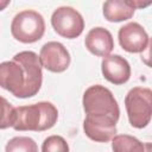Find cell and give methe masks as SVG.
<instances>
[{
  "label": "cell",
  "mask_w": 152,
  "mask_h": 152,
  "mask_svg": "<svg viewBox=\"0 0 152 152\" xmlns=\"http://www.w3.org/2000/svg\"><path fill=\"white\" fill-rule=\"evenodd\" d=\"M43 65L33 51H20L0 64V86L19 99L32 97L43 83Z\"/></svg>",
  "instance_id": "6da1fadb"
},
{
  "label": "cell",
  "mask_w": 152,
  "mask_h": 152,
  "mask_svg": "<svg viewBox=\"0 0 152 152\" xmlns=\"http://www.w3.org/2000/svg\"><path fill=\"white\" fill-rule=\"evenodd\" d=\"M58 119L55 104L48 101L17 107V119L13 125L15 131L43 132L52 128Z\"/></svg>",
  "instance_id": "7a4b0ae2"
},
{
  "label": "cell",
  "mask_w": 152,
  "mask_h": 152,
  "mask_svg": "<svg viewBox=\"0 0 152 152\" xmlns=\"http://www.w3.org/2000/svg\"><path fill=\"white\" fill-rule=\"evenodd\" d=\"M82 104L87 115L112 116L116 120L120 118V108L113 93L101 84H94L86 89Z\"/></svg>",
  "instance_id": "3957f363"
},
{
  "label": "cell",
  "mask_w": 152,
  "mask_h": 152,
  "mask_svg": "<svg viewBox=\"0 0 152 152\" xmlns=\"http://www.w3.org/2000/svg\"><path fill=\"white\" fill-rule=\"evenodd\" d=\"M128 121L134 128H145L152 119V89L132 88L125 97Z\"/></svg>",
  "instance_id": "277c9868"
},
{
  "label": "cell",
  "mask_w": 152,
  "mask_h": 152,
  "mask_svg": "<svg viewBox=\"0 0 152 152\" xmlns=\"http://www.w3.org/2000/svg\"><path fill=\"white\" fill-rule=\"evenodd\" d=\"M45 20L40 13L33 10H25L17 13L11 23L13 38L24 44L36 43L44 36Z\"/></svg>",
  "instance_id": "5b68a950"
},
{
  "label": "cell",
  "mask_w": 152,
  "mask_h": 152,
  "mask_svg": "<svg viewBox=\"0 0 152 152\" xmlns=\"http://www.w3.org/2000/svg\"><path fill=\"white\" fill-rule=\"evenodd\" d=\"M51 25L57 34L66 39L80 37L84 30V20L81 13L70 6L56 8L51 15Z\"/></svg>",
  "instance_id": "8992f818"
},
{
  "label": "cell",
  "mask_w": 152,
  "mask_h": 152,
  "mask_svg": "<svg viewBox=\"0 0 152 152\" xmlns=\"http://www.w3.org/2000/svg\"><path fill=\"white\" fill-rule=\"evenodd\" d=\"M39 58L43 68L51 72L65 71L71 62V57L66 48L59 42L45 43L39 52Z\"/></svg>",
  "instance_id": "52a82bcc"
},
{
  "label": "cell",
  "mask_w": 152,
  "mask_h": 152,
  "mask_svg": "<svg viewBox=\"0 0 152 152\" xmlns=\"http://www.w3.org/2000/svg\"><path fill=\"white\" fill-rule=\"evenodd\" d=\"M118 120L112 116L86 115L83 121L84 134L96 142H108L116 133Z\"/></svg>",
  "instance_id": "ba28073f"
},
{
  "label": "cell",
  "mask_w": 152,
  "mask_h": 152,
  "mask_svg": "<svg viewBox=\"0 0 152 152\" xmlns=\"http://www.w3.org/2000/svg\"><path fill=\"white\" fill-rule=\"evenodd\" d=\"M118 38L120 46L131 53H141L146 49L150 40L145 28L135 21L128 23L120 27Z\"/></svg>",
  "instance_id": "9c48e42d"
},
{
  "label": "cell",
  "mask_w": 152,
  "mask_h": 152,
  "mask_svg": "<svg viewBox=\"0 0 152 152\" xmlns=\"http://www.w3.org/2000/svg\"><path fill=\"white\" fill-rule=\"evenodd\" d=\"M101 71L103 77L115 86L126 83L131 77V65L120 55H108L103 57Z\"/></svg>",
  "instance_id": "30bf717a"
},
{
  "label": "cell",
  "mask_w": 152,
  "mask_h": 152,
  "mask_svg": "<svg viewBox=\"0 0 152 152\" xmlns=\"http://www.w3.org/2000/svg\"><path fill=\"white\" fill-rule=\"evenodd\" d=\"M84 44L87 50L97 57H106L114 49L112 33L107 28L101 26L94 27L87 33Z\"/></svg>",
  "instance_id": "8fae6325"
},
{
  "label": "cell",
  "mask_w": 152,
  "mask_h": 152,
  "mask_svg": "<svg viewBox=\"0 0 152 152\" xmlns=\"http://www.w3.org/2000/svg\"><path fill=\"white\" fill-rule=\"evenodd\" d=\"M134 8L126 0H106L102 6V13L106 20L120 23L128 20L134 14Z\"/></svg>",
  "instance_id": "7c38bea8"
},
{
  "label": "cell",
  "mask_w": 152,
  "mask_h": 152,
  "mask_svg": "<svg viewBox=\"0 0 152 152\" xmlns=\"http://www.w3.org/2000/svg\"><path fill=\"white\" fill-rule=\"evenodd\" d=\"M112 148L115 152H142L145 150V145L132 135L119 134L113 137Z\"/></svg>",
  "instance_id": "4fadbf2b"
},
{
  "label": "cell",
  "mask_w": 152,
  "mask_h": 152,
  "mask_svg": "<svg viewBox=\"0 0 152 152\" xmlns=\"http://www.w3.org/2000/svg\"><path fill=\"white\" fill-rule=\"evenodd\" d=\"M6 152H37L38 146L32 138L28 137H14L8 140L6 147Z\"/></svg>",
  "instance_id": "5bb4252c"
},
{
  "label": "cell",
  "mask_w": 152,
  "mask_h": 152,
  "mask_svg": "<svg viewBox=\"0 0 152 152\" xmlns=\"http://www.w3.org/2000/svg\"><path fill=\"white\" fill-rule=\"evenodd\" d=\"M42 151L43 152H68L69 145L63 137L50 135L44 140L42 145Z\"/></svg>",
  "instance_id": "9a60e30c"
},
{
  "label": "cell",
  "mask_w": 152,
  "mask_h": 152,
  "mask_svg": "<svg viewBox=\"0 0 152 152\" xmlns=\"http://www.w3.org/2000/svg\"><path fill=\"white\" fill-rule=\"evenodd\" d=\"M1 101H2V118H1L0 128L5 129L7 127H13L17 119V108L13 107L11 103H8L5 97H1Z\"/></svg>",
  "instance_id": "2e32d148"
},
{
  "label": "cell",
  "mask_w": 152,
  "mask_h": 152,
  "mask_svg": "<svg viewBox=\"0 0 152 152\" xmlns=\"http://www.w3.org/2000/svg\"><path fill=\"white\" fill-rule=\"evenodd\" d=\"M141 61L150 68H152V38L148 40V44L146 46V49L141 52V56H140Z\"/></svg>",
  "instance_id": "e0dca14e"
},
{
  "label": "cell",
  "mask_w": 152,
  "mask_h": 152,
  "mask_svg": "<svg viewBox=\"0 0 152 152\" xmlns=\"http://www.w3.org/2000/svg\"><path fill=\"white\" fill-rule=\"evenodd\" d=\"M134 10H144L152 5V0H126Z\"/></svg>",
  "instance_id": "ac0fdd59"
},
{
  "label": "cell",
  "mask_w": 152,
  "mask_h": 152,
  "mask_svg": "<svg viewBox=\"0 0 152 152\" xmlns=\"http://www.w3.org/2000/svg\"><path fill=\"white\" fill-rule=\"evenodd\" d=\"M11 0H1V10H4L6 6H7V4L10 2Z\"/></svg>",
  "instance_id": "d6986e66"
}]
</instances>
